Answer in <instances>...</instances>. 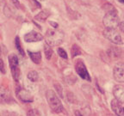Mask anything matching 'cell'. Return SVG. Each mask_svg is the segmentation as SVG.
I'll list each match as a JSON object with an SVG mask.
<instances>
[{"instance_id":"cell-1","label":"cell","mask_w":124,"mask_h":116,"mask_svg":"<svg viewBox=\"0 0 124 116\" xmlns=\"http://www.w3.org/2000/svg\"><path fill=\"white\" fill-rule=\"evenodd\" d=\"M45 40L49 46H59L64 41V33L59 29H48L45 34Z\"/></svg>"},{"instance_id":"cell-2","label":"cell","mask_w":124,"mask_h":116,"mask_svg":"<svg viewBox=\"0 0 124 116\" xmlns=\"http://www.w3.org/2000/svg\"><path fill=\"white\" fill-rule=\"evenodd\" d=\"M46 102L48 103L49 107L54 113H61L64 110V108L62 106V103L60 102V98L56 95V93L52 89H49L46 92Z\"/></svg>"},{"instance_id":"cell-3","label":"cell","mask_w":124,"mask_h":116,"mask_svg":"<svg viewBox=\"0 0 124 116\" xmlns=\"http://www.w3.org/2000/svg\"><path fill=\"white\" fill-rule=\"evenodd\" d=\"M120 22L117 13H106L103 19V23L106 29H117Z\"/></svg>"},{"instance_id":"cell-4","label":"cell","mask_w":124,"mask_h":116,"mask_svg":"<svg viewBox=\"0 0 124 116\" xmlns=\"http://www.w3.org/2000/svg\"><path fill=\"white\" fill-rule=\"evenodd\" d=\"M9 64L11 70V73L13 76V78L16 82L19 81L20 78V69L18 67V58L14 53H11L9 56Z\"/></svg>"},{"instance_id":"cell-5","label":"cell","mask_w":124,"mask_h":116,"mask_svg":"<svg viewBox=\"0 0 124 116\" xmlns=\"http://www.w3.org/2000/svg\"><path fill=\"white\" fill-rule=\"evenodd\" d=\"M103 35L108 41L116 45H122V40L120 33L116 29H106L103 31Z\"/></svg>"},{"instance_id":"cell-6","label":"cell","mask_w":124,"mask_h":116,"mask_svg":"<svg viewBox=\"0 0 124 116\" xmlns=\"http://www.w3.org/2000/svg\"><path fill=\"white\" fill-rule=\"evenodd\" d=\"M75 70H76V72L78 73V75L81 78H83L85 80H87V81H91V77H90L89 72H88L87 69H86V66H85V63L81 59L77 60V62H76L75 64Z\"/></svg>"},{"instance_id":"cell-7","label":"cell","mask_w":124,"mask_h":116,"mask_svg":"<svg viewBox=\"0 0 124 116\" xmlns=\"http://www.w3.org/2000/svg\"><path fill=\"white\" fill-rule=\"evenodd\" d=\"M113 76L116 82L124 83V64L117 63L113 70Z\"/></svg>"},{"instance_id":"cell-8","label":"cell","mask_w":124,"mask_h":116,"mask_svg":"<svg viewBox=\"0 0 124 116\" xmlns=\"http://www.w3.org/2000/svg\"><path fill=\"white\" fill-rule=\"evenodd\" d=\"M42 39H43L42 35L35 30L30 31L29 33L26 34L24 35V41L26 42H36V41H41Z\"/></svg>"},{"instance_id":"cell-9","label":"cell","mask_w":124,"mask_h":116,"mask_svg":"<svg viewBox=\"0 0 124 116\" xmlns=\"http://www.w3.org/2000/svg\"><path fill=\"white\" fill-rule=\"evenodd\" d=\"M16 95L19 97L20 100H22L23 102H33V96L28 90H25L23 89H18L16 90Z\"/></svg>"},{"instance_id":"cell-10","label":"cell","mask_w":124,"mask_h":116,"mask_svg":"<svg viewBox=\"0 0 124 116\" xmlns=\"http://www.w3.org/2000/svg\"><path fill=\"white\" fill-rule=\"evenodd\" d=\"M113 95L115 98L117 99L121 102H124V86L121 84L116 85L113 89Z\"/></svg>"},{"instance_id":"cell-11","label":"cell","mask_w":124,"mask_h":116,"mask_svg":"<svg viewBox=\"0 0 124 116\" xmlns=\"http://www.w3.org/2000/svg\"><path fill=\"white\" fill-rule=\"evenodd\" d=\"M121 102H119L117 99L115 98L111 102V108L114 111V113L116 115L119 116H124V108L121 105Z\"/></svg>"},{"instance_id":"cell-12","label":"cell","mask_w":124,"mask_h":116,"mask_svg":"<svg viewBox=\"0 0 124 116\" xmlns=\"http://www.w3.org/2000/svg\"><path fill=\"white\" fill-rule=\"evenodd\" d=\"M49 15H50V12L48 10H41L40 13L37 14L35 16V19L40 22H44L47 19V17H48Z\"/></svg>"},{"instance_id":"cell-13","label":"cell","mask_w":124,"mask_h":116,"mask_svg":"<svg viewBox=\"0 0 124 116\" xmlns=\"http://www.w3.org/2000/svg\"><path fill=\"white\" fill-rule=\"evenodd\" d=\"M29 57L32 59V61L35 64H40L41 61V54L40 52H28Z\"/></svg>"},{"instance_id":"cell-14","label":"cell","mask_w":124,"mask_h":116,"mask_svg":"<svg viewBox=\"0 0 124 116\" xmlns=\"http://www.w3.org/2000/svg\"><path fill=\"white\" fill-rule=\"evenodd\" d=\"M81 53H82L81 48H80L79 46H78L77 44L72 45V49H71V55H72V58H74L76 56H78V55H79V54H81Z\"/></svg>"},{"instance_id":"cell-15","label":"cell","mask_w":124,"mask_h":116,"mask_svg":"<svg viewBox=\"0 0 124 116\" xmlns=\"http://www.w3.org/2000/svg\"><path fill=\"white\" fill-rule=\"evenodd\" d=\"M15 46L16 48L17 49V51L19 52V53L21 54L22 56H25V53H24V51H23V47H22V45H21V42H20V40H19V37L16 36L15 39Z\"/></svg>"},{"instance_id":"cell-16","label":"cell","mask_w":124,"mask_h":116,"mask_svg":"<svg viewBox=\"0 0 124 116\" xmlns=\"http://www.w3.org/2000/svg\"><path fill=\"white\" fill-rule=\"evenodd\" d=\"M108 53L109 55V57H113V58H117V57L120 56L121 51L119 48H116V47H112V48H109L108 51Z\"/></svg>"},{"instance_id":"cell-17","label":"cell","mask_w":124,"mask_h":116,"mask_svg":"<svg viewBox=\"0 0 124 116\" xmlns=\"http://www.w3.org/2000/svg\"><path fill=\"white\" fill-rule=\"evenodd\" d=\"M103 9L107 12V13H117V10L116 8L110 4H105L103 5Z\"/></svg>"},{"instance_id":"cell-18","label":"cell","mask_w":124,"mask_h":116,"mask_svg":"<svg viewBox=\"0 0 124 116\" xmlns=\"http://www.w3.org/2000/svg\"><path fill=\"white\" fill-rule=\"evenodd\" d=\"M44 52H45V56H46V59H50L53 55V50L51 49V46H49L48 44L45 45Z\"/></svg>"},{"instance_id":"cell-19","label":"cell","mask_w":124,"mask_h":116,"mask_svg":"<svg viewBox=\"0 0 124 116\" xmlns=\"http://www.w3.org/2000/svg\"><path fill=\"white\" fill-rule=\"evenodd\" d=\"M28 78L30 80L31 82H36L39 78V75L35 71H31L28 73Z\"/></svg>"},{"instance_id":"cell-20","label":"cell","mask_w":124,"mask_h":116,"mask_svg":"<svg viewBox=\"0 0 124 116\" xmlns=\"http://www.w3.org/2000/svg\"><path fill=\"white\" fill-rule=\"evenodd\" d=\"M10 97V93L8 91V89L2 88L1 89V100L2 101H7V99Z\"/></svg>"},{"instance_id":"cell-21","label":"cell","mask_w":124,"mask_h":116,"mask_svg":"<svg viewBox=\"0 0 124 116\" xmlns=\"http://www.w3.org/2000/svg\"><path fill=\"white\" fill-rule=\"evenodd\" d=\"M58 54L60 55V57H61V58H68L66 52L63 48H60V47L58 49Z\"/></svg>"},{"instance_id":"cell-22","label":"cell","mask_w":124,"mask_h":116,"mask_svg":"<svg viewBox=\"0 0 124 116\" xmlns=\"http://www.w3.org/2000/svg\"><path fill=\"white\" fill-rule=\"evenodd\" d=\"M54 88H55V89H56V91L59 94V95H60V96H62V87L60 86V83H54Z\"/></svg>"},{"instance_id":"cell-23","label":"cell","mask_w":124,"mask_h":116,"mask_svg":"<svg viewBox=\"0 0 124 116\" xmlns=\"http://www.w3.org/2000/svg\"><path fill=\"white\" fill-rule=\"evenodd\" d=\"M27 115H40V113L36 109H31L27 113Z\"/></svg>"},{"instance_id":"cell-24","label":"cell","mask_w":124,"mask_h":116,"mask_svg":"<svg viewBox=\"0 0 124 116\" xmlns=\"http://www.w3.org/2000/svg\"><path fill=\"white\" fill-rule=\"evenodd\" d=\"M12 4H13L14 7L17 8V9H20V7H21V5H20V3L18 0H11Z\"/></svg>"},{"instance_id":"cell-25","label":"cell","mask_w":124,"mask_h":116,"mask_svg":"<svg viewBox=\"0 0 124 116\" xmlns=\"http://www.w3.org/2000/svg\"><path fill=\"white\" fill-rule=\"evenodd\" d=\"M119 29H120V30L122 31V33L124 34V21H122L120 22V24H119Z\"/></svg>"},{"instance_id":"cell-26","label":"cell","mask_w":124,"mask_h":116,"mask_svg":"<svg viewBox=\"0 0 124 116\" xmlns=\"http://www.w3.org/2000/svg\"><path fill=\"white\" fill-rule=\"evenodd\" d=\"M0 65H1V72H2V73H5V69H4V61H3V59H1V61H0Z\"/></svg>"},{"instance_id":"cell-27","label":"cell","mask_w":124,"mask_h":116,"mask_svg":"<svg viewBox=\"0 0 124 116\" xmlns=\"http://www.w3.org/2000/svg\"><path fill=\"white\" fill-rule=\"evenodd\" d=\"M50 23H51V24H52V25H53V26H54V28H56V27H57V26H58V24H57V23H53V22H50Z\"/></svg>"},{"instance_id":"cell-28","label":"cell","mask_w":124,"mask_h":116,"mask_svg":"<svg viewBox=\"0 0 124 116\" xmlns=\"http://www.w3.org/2000/svg\"><path fill=\"white\" fill-rule=\"evenodd\" d=\"M118 1L121 3H122V4H124V0H118Z\"/></svg>"},{"instance_id":"cell-29","label":"cell","mask_w":124,"mask_h":116,"mask_svg":"<svg viewBox=\"0 0 124 116\" xmlns=\"http://www.w3.org/2000/svg\"><path fill=\"white\" fill-rule=\"evenodd\" d=\"M41 1H44V0H41Z\"/></svg>"}]
</instances>
